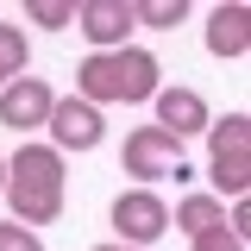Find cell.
Returning a JSON list of instances; mask_svg holds the SVG:
<instances>
[{
	"mask_svg": "<svg viewBox=\"0 0 251 251\" xmlns=\"http://www.w3.org/2000/svg\"><path fill=\"white\" fill-rule=\"evenodd\" d=\"M6 207H13V220L19 226H50V220L63 214V195H69V176H63V157L50 151V145H19V151L6 157Z\"/></svg>",
	"mask_w": 251,
	"mask_h": 251,
	"instance_id": "1",
	"label": "cell"
},
{
	"mask_svg": "<svg viewBox=\"0 0 251 251\" xmlns=\"http://www.w3.org/2000/svg\"><path fill=\"white\" fill-rule=\"evenodd\" d=\"M163 88V63L138 44L126 50H88V63L75 69V94L88 107H138Z\"/></svg>",
	"mask_w": 251,
	"mask_h": 251,
	"instance_id": "2",
	"label": "cell"
},
{
	"mask_svg": "<svg viewBox=\"0 0 251 251\" xmlns=\"http://www.w3.org/2000/svg\"><path fill=\"white\" fill-rule=\"evenodd\" d=\"M207 176L220 201H245L251 188V113H226L207 126Z\"/></svg>",
	"mask_w": 251,
	"mask_h": 251,
	"instance_id": "3",
	"label": "cell"
},
{
	"mask_svg": "<svg viewBox=\"0 0 251 251\" xmlns=\"http://www.w3.org/2000/svg\"><path fill=\"white\" fill-rule=\"evenodd\" d=\"M163 232H170V201H163L157 188H126L120 201H113V245L145 251V245H157Z\"/></svg>",
	"mask_w": 251,
	"mask_h": 251,
	"instance_id": "4",
	"label": "cell"
},
{
	"mask_svg": "<svg viewBox=\"0 0 251 251\" xmlns=\"http://www.w3.org/2000/svg\"><path fill=\"white\" fill-rule=\"evenodd\" d=\"M120 170L138 176V188H151V182H163V176L182 170V145L163 126H132L126 132V151H120Z\"/></svg>",
	"mask_w": 251,
	"mask_h": 251,
	"instance_id": "5",
	"label": "cell"
},
{
	"mask_svg": "<svg viewBox=\"0 0 251 251\" xmlns=\"http://www.w3.org/2000/svg\"><path fill=\"white\" fill-rule=\"evenodd\" d=\"M44 132H50V151H57V157L94 151V145L107 138V113H100V107H88L82 94H57V107H50Z\"/></svg>",
	"mask_w": 251,
	"mask_h": 251,
	"instance_id": "6",
	"label": "cell"
},
{
	"mask_svg": "<svg viewBox=\"0 0 251 251\" xmlns=\"http://www.w3.org/2000/svg\"><path fill=\"white\" fill-rule=\"evenodd\" d=\"M75 31L88 38L94 50H126L132 38V0H75Z\"/></svg>",
	"mask_w": 251,
	"mask_h": 251,
	"instance_id": "7",
	"label": "cell"
},
{
	"mask_svg": "<svg viewBox=\"0 0 251 251\" xmlns=\"http://www.w3.org/2000/svg\"><path fill=\"white\" fill-rule=\"evenodd\" d=\"M50 107H57V88L44 75H19L0 88V126H13V132H38L50 120Z\"/></svg>",
	"mask_w": 251,
	"mask_h": 251,
	"instance_id": "8",
	"label": "cell"
},
{
	"mask_svg": "<svg viewBox=\"0 0 251 251\" xmlns=\"http://www.w3.org/2000/svg\"><path fill=\"white\" fill-rule=\"evenodd\" d=\"M151 107H157V126H163V132H170L176 145L214 126V113H207L201 88H157V94H151Z\"/></svg>",
	"mask_w": 251,
	"mask_h": 251,
	"instance_id": "9",
	"label": "cell"
},
{
	"mask_svg": "<svg viewBox=\"0 0 251 251\" xmlns=\"http://www.w3.org/2000/svg\"><path fill=\"white\" fill-rule=\"evenodd\" d=\"M207 50H214L220 63L232 57H245L251 50V6H239V0H232V6H214V13H207Z\"/></svg>",
	"mask_w": 251,
	"mask_h": 251,
	"instance_id": "10",
	"label": "cell"
},
{
	"mask_svg": "<svg viewBox=\"0 0 251 251\" xmlns=\"http://www.w3.org/2000/svg\"><path fill=\"white\" fill-rule=\"evenodd\" d=\"M170 226H176L182 239H201V232L226 226V201H220V195H182L176 214H170Z\"/></svg>",
	"mask_w": 251,
	"mask_h": 251,
	"instance_id": "11",
	"label": "cell"
},
{
	"mask_svg": "<svg viewBox=\"0 0 251 251\" xmlns=\"http://www.w3.org/2000/svg\"><path fill=\"white\" fill-rule=\"evenodd\" d=\"M19 75H31V38L25 25H0V88Z\"/></svg>",
	"mask_w": 251,
	"mask_h": 251,
	"instance_id": "12",
	"label": "cell"
},
{
	"mask_svg": "<svg viewBox=\"0 0 251 251\" xmlns=\"http://www.w3.org/2000/svg\"><path fill=\"white\" fill-rule=\"evenodd\" d=\"M188 19V0H132V25H151V31H176Z\"/></svg>",
	"mask_w": 251,
	"mask_h": 251,
	"instance_id": "13",
	"label": "cell"
},
{
	"mask_svg": "<svg viewBox=\"0 0 251 251\" xmlns=\"http://www.w3.org/2000/svg\"><path fill=\"white\" fill-rule=\"evenodd\" d=\"M25 19L31 25H50V31H69L75 25V0H25Z\"/></svg>",
	"mask_w": 251,
	"mask_h": 251,
	"instance_id": "14",
	"label": "cell"
},
{
	"mask_svg": "<svg viewBox=\"0 0 251 251\" xmlns=\"http://www.w3.org/2000/svg\"><path fill=\"white\" fill-rule=\"evenodd\" d=\"M0 251H44V239L19 220H0Z\"/></svg>",
	"mask_w": 251,
	"mask_h": 251,
	"instance_id": "15",
	"label": "cell"
},
{
	"mask_svg": "<svg viewBox=\"0 0 251 251\" xmlns=\"http://www.w3.org/2000/svg\"><path fill=\"white\" fill-rule=\"evenodd\" d=\"M188 251H245V239H239L232 226H214V232H201V239H188Z\"/></svg>",
	"mask_w": 251,
	"mask_h": 251,
	"instance_id": "16",
	"label": "cell"
},
{
	"mask_svg": "<svg viewBox=\"0 0 251 251\" xmlns=\"http://www.w3.org/2000/svg\"><path fill=\"white\" fill-rule=\"evenodd\" d=\"M94 251H132V245H113V239H107V245H94Z\"/></svg>",
	"mask_w": 251,
	"mask_h": 251,
	"instance_id": "17",
	"label": "cell"
},
{
	"mask_svg": "<svg viewBox=\"0 0 251 251\" xmlns=\"http://www.w3.org/2000/svg\"><path fill=\"white\" fill-rule=\"evenodd\" d=\"M0 188H6V157H0Z\"/></svg>",
	"mask_w": 251,
	"mask_h": 251,
	"instance_id": "18",
	"label": "cell"
}]
</instances>
